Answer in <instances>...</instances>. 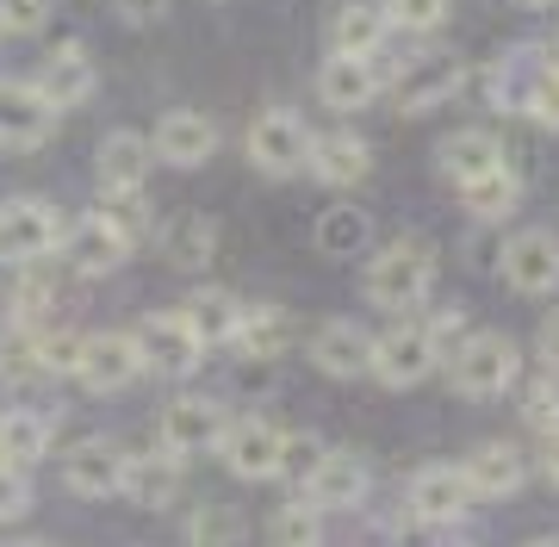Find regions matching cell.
<instances>
[{
	"mask_svg": "<svg viewBox=\"0 0 559 547\" xmlns=\"http://www.w3.org/2000/svg\"><path fill=\"white\" fill-rule=\"evenodd\" d=\"M305 168L318 175L323 187H360L373 175V150L355 138V131H311V150H305Z\"/></svg>",
	"mask_w": 559,
	"mask_h": 547,
	"instance_id": "cell-20",
	"label": "cell"
},
{
	"mask_svg": "<svg viewBox=\"0 0 559 547\" xmlns=\"http://www.w3.org/2000/svg\"><path fill=\"white\" fill-rule=\"evenodd\" d=\"M50 299H57V281H50V274H44V267L32 262V267L20 274V286H13V324L32 330V324L44 318V311H50Z\"/></svg>",
	"mask_w": 559,
	"mask_h": 547,
	"instance_id": "cell-37",
	"label": "cell"
},
{
	"mask_svg": "<svg viewBox=\"0 0 559 547\" xmlns=\"http://www.w3.org/2000/svg\"><path fill=\"white\" fill-rule=\"evenodd\" d=\"M57 131V106L32 82H0V150H38Z\"/></svg>",
	"mask_w": 559,
	"mask_h": 547,
	"instance_id": "cell-16",
	"label": "cell"
},
{
	"mask_svg": "<svg viewBox=\"0 0 559 547\" xmlns=\"http://www.w3.org/2000/svg\"><path fill=\"white\" fill-rule=\"evenodd\" d=\"M119 479H124V448L106 442V436H81L69 454H62V486L75 498H119Z\"/></svg>",
	"mask_w": 559,
	"mask_h": 547,
	"instance_id": "cell-11",
	"label": "cell"
},
{
	"mask_svg": "<svg viewBox=\"0 0 559 547\" xmlns=\"http://www.w3.org/2000/svg\"><path fill=\"white\" fill-rule=\"evenodd\" d=\"M62 243V218L44 200H7L0 205V262L32 267L44 255H57Z\"/></svg>",
	"mask_w": 559,
	"mask_h": 547,
	"instance_id": "cell-5",
	"label": "cell"
},
{
	"mask_svg": "<svg viewBox=\"0 0 559 547\" xmlns=\"http://www.w3.org/2000/svg\"><path fill=\"white\" fill-rule=\"evenodd\" d=\"M267 547H323V510L293 498V504L274 510V523H267Z\"/></svg>",
	"mask_w": 559,
	"mask_h": 547,
	"instance_id": "cell-35",
	"label": "cell"
},
{
	"mask_svg": "<svg viewBox=\"0 0 559 547\" xmlns=\"http://www.w3.org/2000/svg\"><path fill=\"white\" fill-rule=\"evenodd\" d=\"M50 25V0H0V38H32Z\"/></svg>",
	"mask_w": 559,
	"mask_h": 547,
	"instance_id": "cell-39",
	"label": "cell"
},
{
	"mask_svg": "<svg viewBox=\"0 0 559 547\" xmlns=\"http://www.w3.org/2000/svg\"><path fill=\"white\" fill-rule=\"evenodd\" d=\"M503 281H510V293H522V299L554 293V286H559V243H554V230H516V237L503 243Z\"/></svg>",
	"mask_w": 559,
	"mask_h": 547,
	"instance_id": "cell-13",
	"label": "cell"
},
{
	"mask_svg": "<svg viewBox=\"0 0 559 547\" xmlns=\"http://www.w3.org/2000/svg\"><path fill=\"white\" fill-rule=\"evenodd\" d=\"M305 150H311V124H305L293 106H267V112H255V124H249V163H255L261 175H274V181L299 175Z\"/></svg>",
	"mask_w": 559,
	"mask_h": 547,
	"instance_id": "cell-3",
	"label": "cell"
},
{
	"mask_svg": "<svg viewBox=\"0 0 559 547\" xmlns=\"http://www.w3.org/2000/svg\"><path fill=\"white\" fill-rule=\"evenodd\" d=\"M44 94V100L57 106V112H69V106L94 100V87H100V69H94V57L81 50V44H57L50 57H44L38 82H32Z\"/></svg>",
	"mask_w": 559,
	"mask_h": 547,
	"instance_id": "cell-19",
	"label": "cell"
},
{
	"mask_svg": "<svg viewBox=\"0 0 559 547\" xmlns=\"http://www.w3.org/2000/svg\"><path fill=\"white\" fill-rule=\"evenodd\" d=\"M460 57H448V50H423V57H411L392 75V100H399V112H429V106L441 100H454V87H460Z\"/></svg>",
	"mask_w": 559,
	"mask_h": 547,
	"instance_id": "cell-12",
	"label": "cell"
},
{
	"mask_svg": "<svg viewBox=\"0 0 559 547\" xmlns=\"http://www.w3.org/2000/svg\"><path fill=\"white\" fill-rule=\"evenodd\" d=\"M156 243H162V255H168V267L200 274V267L218 255V224L205 218V212H175V218H162Z\"/></svg>",
	"mask_w": 559,
	"mask_h": 547,
	"instance_id": "cell-27",
	"label": "cell"
},
{
	"mask_svg": "<svg viewBox=\"0 0 559 547\" xmlns=\"http://www.w3.org/2000/svg\"><path fill=\"white\" fill-rule=\"evenodd\" d=\"M119 498H131V504H143V510H168L180 498V461L168 448H156V454H124Z\"/></svg>",
	"mask_w": 559,
	"mask_h": 547,
	"instance_id": "cell-25",
	"label": "cell"
},
{
	"mask_svg": "<svg viewBox=\"0 0 559 547\" xmlns=\"http://www.w3.org/2000/svg\"><path fill=\"white\" fill-rule=\"evenodd\" d=\"M143 373V348L131 330H100V336H81V367L75 380L87 392H124Z\"/></svg>",
	"mask_w": 559,
	"mask_h": 547,
	"instance_id": "cell-10",
	"label": "cell"
},
{
	"mask_svg": "<svg viewBox=\"0 0 559 547\" xmlns=\"http://www.w3.org/2000/svg\"><path fill=\"white\" fill-rule=\"evenodd\" d=\"M150 150H156V163L168 168H205L212 163V150H218V124L205 119V112H162L156 131H150Z\"/></svg>",
	"mask_w": 559,
	"mask_h": 547,
	"instance_id": "cell-15",
	"label": "cell"
},
{
	"mask_svg": "<svg viewBox=\"0 0 559 547\" xmlns=\"http://www.w3.org/2000/svg\"><path fill=\"white\" fill-rule=\"evenodd\" d=\"M380 69H373V57H336L330 50V62L318 69V100L330 106V112H360V106L380 100Z\"/></svg>",
	"mask_w": 559,
	"mask_h": 547,
	"instance_id": "cell-21",
	"label": "cell"
},
{
	"mask_svg": "<svg viewBox=\"0 0 559 547\" xmlns=\"http://www.w3.org/2000/svg\"><path fill=\"white\" fill-rule=\"evenodd\" d=\"M540 62L547 57H535V50H510L503 62H491V69H485V106H498V112H528Z\"/></svg>",
	"mask_w": 559,
	"mask_h": 547,
	"instance_id": "cell-29",
	"label": "cell"
},
{
	"mask_svg": "<svg viewBox=\"0 0 559 547\" xmlns=\"http://www.w3.org/2000/svg\"><path fill=\"white\" fill-rule=\"evenodd\" d=\"M436 286V249L423 237H399L367 262V305L380 311H417Z\"/></svg>",
	"mask_w": 559,
	"mask_h": 547,
	"instance_id": "cell-1",
	"label": "cell"
},
{
	"mask_svg": "<svg viewBox=\"0 0 559 547\" xmlns=\"http://www.w3.org/2000/svg\"><path fill=\"white\" fill-rule=\"evenodd\" d=\"M224 405L218 399H200V392H180V399H168L162 405V417H156V436H162V448L175 454V461H187V454H205V448H218V436H224Z\"/></svg>",
	"mask_w": 559,
	"mask_h": 547,
	"instance_id": "cell-7",
	"label": "cell"
},
{
	"mask_svg": "<svg viewBox=\"0 0 559 547\" xmlns=\"http://www.w3.org/2000/svg\"><path fill=\"white\" fill-rule=\"evenodd\" d=\"M112 7H119L124 25H156L168 13V0H112Z\"/></svg>",
	"mask_w": 559,
	"mask_h": 547,
	"instance_id": "cell-44",
	"label": "cell"
},
{
	"mask_svg": "<svg viewBox=\"0 0 559 547\" xmlns=\"http://www.w3.org/2000/svg\"><path fill=\"white\" fill-rule=\"evenodd\" d=\"M528 547H559V535H540V542H528Z\"/></svg>",
	"mask_w": 559,
	"mask_h": 547,
	"instance_id": "cell-47",
	"label": "cell"
},
{
	"mask_svg": "<svg viewBox=\"0 0 559 547\" xmlns=\"http://www.w3.org/2000/svg\"><path fill=\"white\" fill-rule=\"evenodd\" d=\"M466 504H473V498H466V486H460V466L429 461V466H417V473H411V491H404V510H411V523L448 528Z\"/></svg>",
	"mask_w": 559,
	"mask_h": 547,
	"instance_id": "cell-14",
	"label": "cell"
},
{
	"mask_svg": "<svg viewBox=\"0 0 559 547\" xmlns=\"http://www.w3.org/2000/svg\"><path fill=\"white\" fill-rule=\"evenodd\" d=\"M180 311H187V324L200 330V343H205V348H224V343H230V330H237L242 299H237V293H218V286H205V293H193V299L180 305Z\"/></svg>",
	"mask_w": 559,
	"mask_h": 547,
	"instance_id": "cell-32",
	"label": "cell"
},
{
	"mask_svg": "<svg viewBox=\"0 0 559 547\" xmlns=\"http://www.w3.org/2000/svg\"><path fill=\"white\" fill-rule=\"evenodd\" d=\"M360 498H367V461H360V454L330 448V454H318V461H311V473H305V504H318V510H355Z\"/></svg>",
	"mask_w": 559,
	"mask_h": 547,
	"instance_id": "cell-18",
	"label": "cell"
},
{
	"mask_svg": "<svg viewBox=\"0 0 559 547\" xmlns=\"http://www.w3.org/2000/svg\"><path fill=\"white\" fill-rule=\"evenodd\" d=\"M50 436H57V424H50L44 411H32V405H7L0 411V461L7 466L32 473V466L50 454Z\"/></svg>",
	"mask_w": 559,
	"mask_h": 547,
	"instance_id": "cell-28",
	"label": "cell"
},
{
	"mask_svg": "<svg viewBox=\"0 0 559 547\" xmlns=\"http://www.w3.org/2000/svg\"><path fill=\"white\" fill-rule=\"evenodd\" d=\"M224 348L242 355V361H280L293 348V311H280V305H242L237 330H230Z\"/></svg>",
	"mask_w": 559,
	"mask_h": 547,
	"instance_id": "cell-22",
	"label": "cell"
},
{
	"mask_svg": "<svg viewBox=\"0 0 559 547\" xmlns=\"http://www.w3.org/2000/svg\"><path fill=\"white\" fill-rule=\"evenodd\" d=\"M13 547H50V542H13Z\"/></svg>",
	"mask_w": 559,
	"mask_h": 547,
	"instance_id": "cell-49",
	"label": "cell"
},
{
	"mask_svg": "<svg viewBox=\"0 0 559 547\" xmlns=\"http://www.w3.org/2000/svg\"><path fill=\"white\" fill-rule=\"evenodd\" d=\"M131 336L143 348V367H156L162 380H187L205 361V343H200V330L187 324V311H150Z\"/></svg>",
	"mask_w": 559,
	"mask_h": 547,
	"instance_id": "cell-4",
	"label": "cell"
},
{
	"mask_svg": "<svg viewBox=\"0 0 559 547\" xmlns=\"http://www.w3.org/2000/svg\"><path fill=\"white\" fill-rule=\"evenodd\" d=\"M460 200H466L473 218L498 224V218H510V212L522 205V181L510 175V163H503V168H491V175H479V181H460Z\"/></svg>",
	"mask_w": 559,
	"mask_h": 547,
	"instance_id": "cell-31",
	"label": "cell"
},
{
	"mask_svg": "<svg viewBox=\"0 0 559 547\" xmlns=\"http://www.w3.org/2000/svg\"><path fill=\"white\" fill-rule=\"evenodd\" d=\"M441 168L454 175V181H479L491 168H503V143L491 131H454V138L441 143Z\"/></svg>",
	"mask_w": 559,
	"mask_h": 547,
	"instance_id": "cell-30",
	"label": "cell"
},
{
	"mask_svg": "<svg viewBox=\"0 0 559 547\" xmlns=\"http://www.w3.org/2000/svg\"><path fill=\"white\" fill-rule=\"evenodd\" d=\"M460 486H466V498H516L522 491V454L510 442H479L460 461Z\"/></svg>",
	"mask_w": 559,
	"mask_h": 547,
	"instance_id": "cell-24",
	"label": "cell"
},
{
	"mask_svg": "<svg viewBox=\"0 0 559 547\" xmlns=\"http://www.w3.org/2000/svg\"><path fill=\"white\" fill-rule=\"evenodd\" d=\"M62 262L75 267V274H112V267H124L131 262V237H124L119 224L106 218V212H87V218H75V224H62Z\"/></svg>",
	"mask_w": 559,
	"mask_h": 547,
	"instance_id": "cell-8",
	"label": "cell"
},
{
	"mask_svg": "<svg viewBox=\"0 0 559 547\" xmlns=\"http://www.w3.org/2000/svg\"><path fill=\"white\" fill-rule=\"evenodd\" d=\"M373 243V218L360 205H330L318 218V249L323 255H355V249Z\"/></svg>",
	"mask_w": 559,
	"mask_h": 547,
	"instance_id": "cell-34",
	"label": "cell"
},
{
	"mask_svg": "<svg viewBox=\"0 0 559 547\" xmlns=\"http://www.w3.org/2000/svg\"><path fill=\"white\" fill-rule=\"evenodd\" d=\"M423 336H429V348H436L441 361H448V355H454V348L466 343V336H473V324H466L460 311H436V318L423 324Z\"/></svg>",
	"mask_w": 559,
	"mask_h": 547,
	"instance_id": "cell-42",
	"label": "cell"
},
{
	"mask_svg": "<svg viewBox=\"0 0 559 547\" xmlns=\"http://www.w3.org/2000/svg\"><path fill=\"white\" fill-rule=\"evenodd\" d=\"M528 119H540V124H554V131H559V62H540L535 100H528Z\"/></svg>",
	"mask_w": 559,
	"mask_h": 547,
	"instance_id": "cell-43",
	"label": "cell"
},
{
	"mask_svg": "<svg viewBox=\"0 0 559 547\" xmlns=\"http://www.w3.org/2000/svg\"><path fill=\"white\" fill-rule=\"evenodd\" d=\"M249 542V516L237 504H200L187 516V547H242Z\"/></svg>",
	"mask_w": 559,
	"mask_h": 547,
	"instance_id": "cell-33",
	"label": "cell"
},
{
	"mask_svg": "<svg viewBox=\"0 0 559 547\" xmlns=\"http://www.w3.org/2000/svg\"><path fill=\"white\" fill-rule=\"evenodd\" d=\"M218 454L237 479H280V466H286V429L267 424V417H237V424H224Z\"/></svg>",
	"mask_w": 559,
	"mask_h": 547,
	"instance_id": "cell-6",
	"label": "cell"
},
{
	"mask_svg": "<svg viewBox=\"0 0 559 547\" xmlns=\"http://www.w3.org/2000/svg\"><path fill=\"white\" fill-rule=\"evenodd\" d=\"M522 373V348L503 330H473L466 343L448 355V380L460 399H503Z\"/></svg>",
	"mask_w": 559,
	"mask_h": 547,
	"instance_id": "cell-2",
	"label": "cell"
},
{
	"mask_svg": "<svg viewBox=\"0 0 559 547\" xmlns=\"http://www.w3.org/2000/svg\"><path fill=\"white\" fill-rule=\"evenodd\" d=\"M32 355H38V380L75 373L81 367V336L75 330H32Z\"/></svg>",
	"mask_w": 559,
	"mask_h": 547,
	"instance_id": "cell-36",
	"label": "cell"
},
{
	"mask_svg": "<svg viewBox=\"0 0 559 547\" xmlns=\"http://www.w3.org/2000/svg\"><path fill=\"white\" fill-rule=\"evenodd\" d=\"M554 62H559V57H554Z\"/></svg>",
	"mask_w": 559,
	"mask_h": 547,
	"instance_id": "cell-50",
	"label": "cell"
},
{
	"mask_svg": "<svg viewBox=\"0 0 559 547\" xmlns=\"http://www.w3.org/2000/svg\"><path fill=\"white\" fill-rule=\"evenodd\" d=\"M522 7H559V0H522Z\"/></svg>",
	"mask_w": 559,
	"mask_h": 547,
	"instance_id": "cell-48",
	"label": "cell"
},
{
	"mask_svg": "<svg viewBox=\"0 0 559 547\" xmlns=\"http://www.w3.org/2000/svg\"><path fill=\"white\" fill-rule=\"evenodd\" d=\"M392 38V20H385V0H342L336 20H330V50L336 57H373Z\"/></svg>",
	"mask_w": 559,
	"mask_h": 547,
	"instance_id": "cell-26",
	"label": "cell"
},
{
	"mask_svg": "<svg viewBox=\"0 0 559 547\" xmlns=\"http://www.w3.org/2000/svg\"><path fill=\"white\" fill-rule=\"evenodd\" d=\"M540 473L559 486V429H554V436H540Z\"/></svg>",
	"mask_w": 559,
	"mask_h": 547,
	"instance_id": "cell-46",
	"label": "cell"
},
{
	"mask_svg": "<svg viewBox=\"0 0 559 547\" xmlns=\"http://www.w3.org/2000/svg\"><path fill=\"white\" fill-rule=\"evenodd\" d=\"M448 7L454 0H385V20H392V32H436V25H448Z\"/></svg>",
	"mask_w": 559,
	"mask_h": 547,
	"instance_id": "cell-38",
	"label": "cell"
},
{
	"mask_svg": "<svg viewBox=\"0 0 559 547\" xmlns=\"http://www.w3.org/2000/svg\"><path fill=\"white\" fill-rule=\"evenodd\" d=\"M436 367H441V355L429 348L423 324H399V330H385V336H373V361H367V373H373L380 385H392V392L423 385Z\"/></svg>",
	"mask_w": 559,
	"mask_h": 547,
	"instance_id": "cell-9",
	"label": "cell"
},
{
	"mask_svg": "<svg viewBox=\"0 0 559 547\" xmlns=\"http://www.w3.org/2000/svg\"><path fill=\"white\" fill-rule=\"evenodd\" d=\"M25 510H32V479H25L20 466L0 461V523H20Z\"/></svg>",
	"mask_w": 559,
	"mask_h": 547,
	"instance_id": "cell-41",
	"label": "cell"
},
{
	"mask_svg": "<svg viewBox=\"0 0 559 547\" xmlns=\"http://www.w3.org/2000/svg\"><path fill=\"white\" fill-rule=\"evenodd\" d=\"M535 343H540V361L559 373V305L547 311V318H540V336H535Z\"/></svg>",
	"mask_w": 559,
	"mask_h": 547,
	"instance_id": "cell-45",
	"label": "cell"
},
{
	"mask_svg": "<svg viewBox=\"0 0 559 547\" xmlns=\"http://www.w3.org/2000/svg\"><path fill=\"white\" fill-rule=\"evenodd\" d=\"M150 168H156L150 138H143V131H112V138L100 143V163H94V175H100V193H143Z\"/></svg>",
	"mask_w": 559,
	"mask_h": 547,
	"instance_id": "cell-23",
	"label": "cell"
},
{
	"mask_svg": "<svg viewBox=\"0 0 559 547\" xmlns=\"http://www.w3.org/2000/svg\"><path fill=\"white\" fill-rule=\"evenodd\" d=\"M311 361L330 380H360L367 361H373V330H360L355 318H323L311 330Z\"/></svg>",
	"mask_w": 559,
	"mask_h": 547,
	"instance_id": "cell-17",
	"label": "cell"
},
{
	"mask_svg": "<svg viewBox=\"0 0 559 547\" xmlns=\"http://www.w3.org/2000/svg\"><path fill=\"white\" fill-rule=\"evenodd\" d=\"M522 417H528V429L554 436V429H559V385H554V380L528 385V399H522Z\"/></svg>",
	"mask_w": 559,
	"mask_h": 547,
	"instance_id": "cell-40",
	"label": "cell"
}]
</instances>
